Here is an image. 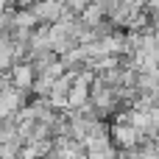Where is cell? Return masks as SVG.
<instances>
[{
  "mask_svg": "<svg viewBox=\"0 0 159 159\" xmlns=\"http://www.w3.org/2000/svg\"><path fill=\"white\" fill-rule=\"evenodd\" d=\"M28 8L39 25H56L64 17V3H34V6L28 3Z\"/></svg>",
  "mask_w": 159,
  "mask_h": 159,
  "instance_id": "obj_1",
  "label": "cell"
},
{
  "mask_svg": "<svg viewBox=\"0 0 159 159\" xmlns=\"http://www.w3.org/2000/svg\"><path fill=\"white\" fill-rule=\"evenodd\" d=\"M34 67L28 64V61H22V64H14L11 70H8V84L14 87V89H20V92H31V87H34Z\"/></svg>",
  "mask_w": 159,
  "mask_h": 159,
  "instance_id": "obj_2",
  "label": "cell"
}]
</instances>
